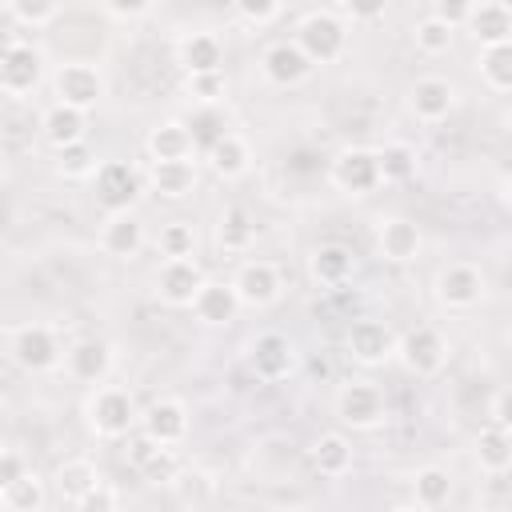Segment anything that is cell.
Returning <instances> with one entry per match:
<instances>
[{
    "mask_svg": "<svg viewBox=\"0 0 512 512\" xmlns=\"http://www.w3.org/2000/svg\"><path fill=\"white\" fill-rule=\"evenodd\" d=\"M136 404H132V396L124 392V388H100L92 400H88V424H92V432L96 436H104V440H120V436H128L132 428H136Z\"/></svg>",
    "mask_w": 512,
    "mask_h": 512,
    "instance_id": "1",
    "label": "cell"
},
{
    "mask_svg": "<svg viewBox=\"0 0 512 512\" xmlns=\"http://www.w3.org/2000/svg\"><path fill=\"white\" fill-rule=\"evenodd\" d=\"M344 44H348V32H344V24H340L332 12H312V16H304L300 28H296V48H300L312 64L336 60V56L344 52Z\"/></svg>",
    "mask_w": 512,
    "mask_h": 512,
    "instance_id": "2",
    "label": "cell"
},
{
    "mask_svg": "<svg viewBox=\"0 0 512 512\" xmlns=\"http://www.w3.org/2000/svg\"><path fill=\"white\" fill-rule=\"evenodd\" d=\"M388 404H384V392L368 380H352L336 392V416L348 424V428H376L384 420Z\"/></svg>",
    "mask_w": 512,
    "mask_h": 512,
    "instance_id": "3",
    "label": "cell"
},
{
    "mask_svg": "<svg viewBox=\"0 0 512 512\" xmlns=\"http://www.w3.org/2000/svg\"><path fill=\"white\" fill-rule=\"evenodd\" d=\"M204 284V272L192 256H176V260H164L160 272H156V296L168 304V308H192L196 292Z\"/></svg>",
    "mask_w": 512,
    "mask_h": 512,
    "instance_id": "4",
    "label": "cell"
},
{
    "mask_svg": "<svg viewBox=\"0 0 512 512\" xmlns=\"http://www.w3.org/2000/svg\"><path fill=\"white\" fill-rule=\"evenodd\" d=\"M396 352H400V360H404V368H408L412 376H436V372L444 368V360H448L444 336H440L436 328H428V324L404 332V340H400Z\"/></svg>",
    "mask_w": 512,
    "mask_h": 512,
    "instance_id": "5",
    "label": "cell"
},
{
    "mask_svg": "<svg viewBox=\"0 0 512 512\" xmlns=\"http://www.w3.org/2000/svg\"><path fill=\"white\" fill-rule=\"evenodd\" d=\"M136 196H140V176L132 164L108 160L96 168V200L104 212H128Z\"/></svg>",
    "mask_w": 512,
    "mask_h": 512,
    "instance_id": "6",
    "label": "cell"
},
{
    "mask_svg": "<svg viewBox=\"0 0 512 512\" xmlns=\"http://www.w3.org/2000/svg\"><path fill=\"white\" fill-rule=\"evenodd\" d=\"M12 360L24 368V372H48L60 364V340L52 328L44 324H28L12 336Z\"/></svg>",
    "mask_w": 512,
    "mask_h": 512,
    "instance_id": "7",
    "label": "cell"
},
{
    "mask_svg": "<svg viewBox=\"0 0 512 512\" xmlns=\"http://www.w3.org/2000/svg\"><path fill=\"white\" fill-rule=\"evenodd\" d=\"M56 96H60V104H72V108H80V112L96 108V100L104 96V76H100V68H92V64H84V60L64 64V68L56 72Z\"/></svg>",
    "mask_w": 512,
    "mask_h": 512,
    "instance_id": "8",
    "label": "cell"
},
{
    "mask_svg": "<svg viewBox=\"0 0 512 512\" xmlns=\"http://www.w3.org/2000/svg\"><path fill=\"white\" fill-rule=\"evenodd\" d=\"M332 184L340 192L352 196H368L372 188H380V168H376V152L368 148H348L332 160Z\"/></svg>",
    "mask_w": 512,
    "mask_h": 512,
    "instance_id": "9",
    "label": "cell"
},
{
    "mask_svg": "<svg viewBox=\"0 0 512 512\" xmlns=\"http://www.w3.org/2000/svg\"><path fill=\"white\" fill-rule=\"evenodd\" d=\"M296 364V352H292V340L280 336V332H260L248 348V368L256 372V380H284Z\"/></svg>",
    "mask_w": 512,
    "mask_h": 512,
    "instance_id": "10",
    "label": "cell"
},
{
    "mask_svg": "<svg viewBox=\"0 0 512 512\" xmlns=\"http://www.w3.org/2000/svg\"><path fill=\"white\" fill-rule=\"evenodd\" d=\"M436 296L444 308H476L480 296H484V276L472 268V264H448L440 276H436Z\"/></svg>",
    "mask_w": 512,
    "mask_h": 512,
    "instance_id": "11",
    "label": "cell"
},
{
    "mask_svg": "<svg viewBox=\"0 0 512 512\" xmlns=\"http://www.w3.org/2000/svg\"><path fill=\"white\" fill-rule=\"evenodd\" d=\"M232 288H236V300H240V304H248V308H268V304L280 296V272H276L268 260H248V264H240Z\"/></svg>",
    "mask_w": 512,
    "mask_h": 512,
    "instance_id": "12",
    "label": "cell"
},
{
    "mask_svg": "<svg viewBox=\"0 0 512 512\" xmlns=\"http://www.w3.org/2000/svg\"><path fill=\"white\" fill-rule=\"evenodd\" d=\"M396 352V336L388 332V324L380 320H356L348 328V356L360 360V364H384L388 356Z\"/></svg>",
    "mask_w": 512,
    "mask_h": 512,
    "instance_id": "13",
    "label": "cell"
},
{
    "mask_svg": "<svg viewBox=\"0 0 512 512\" xmlns=\"http://www.w3.org/2000/svg\"><path fill=\"white\" fill-rule=\"evenodd\" d=\"M140 428L148 440H156L160 448H172L188 436V412L180 400H156L144 416H140Z\"/></svg>",
    "mask_w": 512,
    "mask_h": 512,
    "instance_id": "14",
    "label": "cell"
},
{
    "mask_svg": "<svg viewBox=\"0 0 512 512\" xmlns=\"http://www.w3.org/2000/svg\"><path fill=\"white\" fill-rule=\"evenodd\" d=\"M408 104H412V112H416L420 120L440 124V120L452 112V104H456V88H452L448 80H440V76H424V80L412 84Z\"/></svg>",
    "mask_w": 512,
    "mask_h": 512,
    "instance_id": "15",
    "label": "cell"
},
{
    "mask_svg": "<svg viewBox=\"0 0 512 512\" xmlns=\"http://www.w3.org/2000/svg\"><path fill=\"white\" fill-rule=\"evenodd\" d=\"M64 364H68V376L72 380H84V384H96L108 376L112 368V348L104 340H76L68 352H64Z\"/></svg>",
    "mask_w": 512,
    "mask_h": 512,
    "instance_id": "16",
    "label": "cell"
},
{
    "mask_svg": "<svg viewBox=\"0 0 512 512\" xmlns=\"http://www.w3.org/2000/svg\"><path fill=\"white\" fill-rule=\"evenodd\" d=\"M36 80H40V52L32 44H16L0 60V88L12 96H24L36 88Z\"/></svg>",
    "mask_w": 512,
    "mask_h": 512,
    "instance_id": "17",
    "label": "cell"
},
{
    "mask_svg": "<svg viewBox=\"0 0 512 512\" xmlns=\"http://www.w3.org/2000/svg\"><path fill=\"white\" fill-rule=\"evenodd\" d=\"M312 68H316V64L296 48V40H292V44H272V48L264 52V76H268L272 84H280V88H292V84L308 80Z\"/></svg>",
    "mask_w": 512,
    "mask_h": 512,
    "instance_id": "18",
    "label": "cell"
},
{
    "mask_svg": "<svg viewBox=\"0 0 512 512\" xmlns=\"http://www.w3.org/2000/svg\"><path fill=\"white\" fill-rule=\"evenodd\" d=\"M352 268H356V256H352V248H344V244H320V248L308 256V272H312V280L324 284V288H340V284L352 276Z\"/></svg>",
    "mask_w": 512,
    "mask_h": 512,
    "instance_id": "19",
    "label": "cell"
},
{
    "mask_svg": "<svg viewBox=\"0 0 512 512\" xmlns=\"http://www.w3.org/2000/svg\"><path fill=\"white\" fill-rule=\"evenodd\" d=\"M376 240H380V256L392 260V264H408V260H416V252H420V228H416L412 220H404V216L384 220Z\"/></svg>",
    "mask_w": 512,
    "mask_h": 512,
    "instance_id": "20",
    "label": "cell"
},
{
    "mask_svg": "<svg viewBox=\"0 0 512 512\" xmlns=\"http://www.w3.org/2000/svg\"><path fill=\"white\" fill-rule=\"evenodd\" d=\"M236 288L232 284H216V280H204L196 300H192V312L204 320V324H232L236 320Z\"/></svg>",
    "mask_w": 512,
    "mask_h": 512,
    "instance_id": "21",
    "label": "cell"
},
{
    "mask_svg": "<svg viewBox=\"0 0 512 512\" xmlns=\"http://www.w3.org/2000/svg\"><path fill=\"white\" fill-rule=\"evenodd\" d=\"M40 128H44V136H48V144H52V148L76 144V140H84V132H88V112H80V108H72V104H60V100H56V104L44 112Z\"/></svg>",
    "mask_w": 512,
    "mask_h": 512,
    "instance_id": "22",
    "label": "cell"
},
{
    "mask_svg": "<svg viewBox=\"0 0 512 512\" xmlns=\"http://www.w3.org/2000/svg\"><path fill=\"white\" fill-rule=\"evenodd\" d=\"M100 244H104L108 256L128 260V256H136V252L144 248V224H140L132 212H112V220H108L104 232H100Z\"/></svg>",
    "mask_w": 512,
    "mask_h": 512,
    "instance_id": "23",
    "label": "cell"
},
{
    "mask_svg": "<svg viewBox=\"0 0 512 512\" xmlns=\"http://www.w3.org/2000/svg\"><path fill=\"white\" fill-rule=\"evenodd\" d=\"M204 156H208L212 172H216V176H224V180L244 176V172H248V160H252L248 140H244V136H236V132H224V136H220Z\"/></svg>",
    "mask_w": 512,
    "mask_h": 512,
    "instance_id": "24",
    "label": "cell"
},
{
    "mask_svg": "<svg viewBox=\"0 0 512 512\" xmlns=\"http://www.w3.org/2000/svg\"><path fill=\"white\" fill-rule=\"evenodd\" d=\"M464 24H472V32H476L480 44H508V36H512V16H508V8L500 0H488L480 8L472 4V12H468Z\"/></svg>",
    "mask_w": 512,
    "mask_h": 512,
    "instance_id": "25",
    "label": "cell"
},
{
    "mask_svg": "<svg viewBox=\"0 0 512 512\" xmlns=\"http://www.w3.org/2000/svg\"><path fill=\"white\" fill-rule=\"evenodd\" d=\"M180 64L192 72H220L224 64V44L212 36V32H192L180 40Z\"/></svg>",
    "mask_w": 512,
    "mask_h": 512,
    "instance_id": "26",
    "label": "cell"
},
{
    "mask_svg": "<svg viewBox=\"0 0 512 512\" xmlns=\"http://www.w3.org/2000/svg\"><path fill=\"white\" fill-rule=\"evenodd\" d=\"M196 148H192V136H188V124L180 120H164L148 132V156L152 160H188Z\"/></svg>",
    "mask_w": 512,
    "mask_h": 512,
    "instance_id": "27",
    "label": "cell"
},
{
    "mask_svg": "<svg viewBox=\"0 0 512 512\" xmlns=\"http://www.w3.org/2000/svg\"><path fill=\"white\" fill-rule=\"evenodd\" d=\"M148 184L160 192V196H188L196 188V168L192 160H152V172H148Z\"/></svg>",
    "mask_w": 512,
    "mask_h": 512,
    "instance_id": "28",
    "label": "cell"
},
{
    "mask_svg": "<svg viewBox=\"0 0 512 512\" xmlns=\"http://www.w3.org/2000/svg\"><path fill=\"white\" fill-rule=\"evenodd\" d=\"M476 456H480V468H484V472H492V476L508 472V464H512V436H508V424H488V428L480 432V440H476Z\"/></svg>",
    "mask_w": 512,
    "mask_h": 512,
    "instance_id": "29",
    "label": "cell"
},
{
    "mask_svg": "<svg viewBox=\"0 0 512 512\" xmlns=\"http://www.w3.org/2000/svg\"><path fill=\"white\" fill-rule=\"evenodd\" d=\"M252 236H256L252 216H248L240 204H228V208L220 212V224H216V240H220V248H224V252H248Z\"/></svg>",
    "mask_w": 512,
    "mask_h": 512,
    "instance_id": "30",
    "label": "cell"
},
{
    "mask_svg": "<svg viewBox=\"0 0 512 512\" xmlns=\"http://www.w3.org/2000/svg\"><path fill=\"white\" fill-rule=\"evenodd\" d=\"M312 468L320 476H344L352 468V444L340 432H328L312 444Z\"/></svg>",
    "mask_w": 512,
    "mask_h": 512,
    "instance_id": "31",
    "label": "cell"
},
{
    "mask_svg": "<svg viewBox=\"0 0 512 512\" xmlns=\"http://www.w3.org/2000/svg\"><path fill=\"white\" fill-rule=\"evenodd\" d=\"M96 484H100V476H96V468H92L88 460H68V464L56 468V492H60L68 504H80Z\"/></svg>",
    "mask_w": 512,
    "mask_h": 512,
    "instance_id": "32",
    "label": "cell"
},
{
    "mask_svg": "<svg viewBox=\"0 0 512 512\" xmlns=\"http://www.w3.org/2000/svg\"><path fill=\"white\" fill-rule=\"evenodd\" d=\"M480 80L492 92H508L512 88V48L508 44H484V52H480Z\"/></svg>",
    "mask_w": 512,
    "mask_h": 512,
    "instance_id": "33",
    "label": "cell"
},
{
    "mask_svg": "<svg viewBox=\"0 0 512 512\" xmlns=\"http://www.w3.org/2000/svg\"><path fill=\"white\" fill-rule=\"evenodd\" d=\"M412 492H416V504H420V508H440V504H448V496H452V476H448L444 468H420Z\"/></svg>",
    "mask_w": 512,
    "mask_h": 512,
    "instance_id": "34",
    "label": "cell"
},
{
    "mask_svg": "<svg viewBox=\"0 0 512 512\" xmlns=\"http://www.w3.org/2000/svg\"><path fill=\"white\" fill-rule=\"evenodd\" d=\"M228 132V120L212 108V104H204L200 112H192V120H188V136H192V148H200V152H208L220 136Z\"/></svg>",
    "mask_w": 512,
    "mask_h": 512,
    "instance_id": "35",
    "label": "cell"
},
{
    "mask_svg": "<svg viewBox=\"0 0 512 512\" xmlns=\"http://www.w3.org/2000/svg\"><path fill=\"white\" fill-rule=\"evenodd\" d=\"M376 168H380V180H408L416 172V152L408 144H384L376 152Z\"/></svg>",
    "mask_w": 512,
    "mask_h": 512,
    "instance_id": "36",
    "label": "cell"
},
{
    "mask_svg": "<svg viewBox=\"0 0 512 512\" xmlns=\"http://www.w3.org/2000/svg\"><path fill=\"white\" fill-rule=\"evenodd\" d=\"M452 32H456V28H448L440 16H424V20L416 24V48H420L424 56H440V52L452 48Z\"/></svg>",
    "mask_w": 512,
    "mask_h": 512,
    "instance_id": "37",
    "label": "cell"
},
{
    "mask_svg": "<svg viewBox=\"0 0 512 512\" xmlns=\"http://www.w3.org/2000/svg\"><path fill=\"white\" fill-rule=\"evenodd\" d=\"M156 248H160V256H164V260H176V256H192V248H196V232H192V224H184V220H172V224H164V228H160V240H156Z\"/></svg>",
    "mask_w": 512,
    "mask_h": 512,
    "instance_id": "38",
    "label": "cell"
},
{
    "mask_svg": "<svg viewBox=\"0 0 512 512\" xmlns=\"http://www.w3.org/2000/svg\"><path fill=\"white\" fill-rule=\"evenodd\" d=\"M56 168L64 176H88V172H96V152L84 140L64 144V148H56Z\"/></svg>",
    "mask_w": 512,
    "mask_h": 512,
    "instance_id": "39",
    "label": "cell"
},
{
    "mask_svg": "<svg viewBox=\"0 0 512 512\" xmlns=\"http://www.w3.org/2000/svg\"><path fill=\"white\" fill-rule=\"evenodd\" d=\"M0 496H4L8 508H44V484L36 476H28V472L16 484H8Z\"/></svg>",
    "mask_w": 512,
    "mask_h": 512,
    "instance_id": "40",
    "label": "cell"
},
{
    "mask_svg": "<svg viewBox=\"0 0 512 512\" xmlns=\"http://www.w3.org/2000/svg\"><path fill=\"white\" fill-rule=\"evenodd\" d=\"M8 8H12V16L20 20V24H48L52 16H56V0H8Z\"/></svg>",
    "mask_w": 512,
    "mask_h": 512,
    "instance_id": "41",
    "label": "cell"
},
{
    "mask_svg": "<svg viewBox=\"0 0 512 512\" xmlns=\"http://www.w3.org/2000/svg\"><path fill=\"white\" fill-rule=\"evenodd\" d=\"M188 92L204 104H216L224 96V72H192L188 76Z\"/></svg>",
    "mask_w": 512,
    "mask_h": 512,
    "instance_id": "42",
    "label": "cell"
},
{
    "mask_svg": "<svg viewBox=\"0 0 512 512\" xmlns=\"http://www.w3.org/2000/svg\"><path fill=\"white\" fill-rule=\"evenodd\" d=\"M236 4V12L244 16V20H252V24H268L276 12H280V0H232Z\"/></svg>",
    "mask_w": 512,
    "mask_h": 512,
    "instance_id": "43",
    "label": "cell"
},
{
    "mask_svg": "<svg viewBox=\"0 0 512 512\" xmlns=\"http://www.w3.org/2000/svg\"><path fill=\"white\" fill-rule=\"evenodd\" d=\"M468 12H472V0H440L432 16H440L448 28H460L468 20Z\"/></svg>",
    "mask_w": 512,
    "mask_h": 512,
    "instance_id": "44",
    "label": "cell"
},
{
    "mask_svg": "<svg viewBox=\"0 0 512 512\" xmlns=\"http://www.w3.org/2000/svg\"><path fill=\"white\" fill-rule=\"evenodd\" d=\"M20 476H24V460H20L16 452L4 448V452H0V492H4L8 484H16Z\"/></svg>",
    "mask_w": 512,
    "mask_h": 512,
    "instance_id": "45",
    "label": "cell"
},
{
    "mask_svg": "<svg viewBox=\"0 0 512 512\" xmlns=\"http://www.w3.org/2000/svg\"><path fill=\"white\" fill-rule=\"evenodd\" d=\"M344 8L352 12V20H376V16H384L388 0H344Z\"/></svg>",
    "mask_w": 512,
    "mask_h": 512,
    "instance_id": "46",
    "label": "cell"
},
{
    "mask_svg": "<svg viewBox=\"0 0 512 512\" xmlns=\"http://www.w3.org/2000/svg\"><path fill=\"white\" fill-rule=\"evenodd\" d=\"M116 16H140V12H148V4L152 0H104Z\"/></svg>",
    "mask_w": 512,
    "mask_h": 512,
    "instance_id": "47",
    "label": "cell"
},
{
    "mask_svg": "<svg viewBox=\"0 0 512 512\" xmlns=\"http://www.w3.org/2000/svg\"><path fill=\"white\" fill-rule=\"evenodd\" d=\"M112 504H116V496H112V492H104L100 484L80 500V508H112Z\"/></svg>",
    "mask_w": 512,
    "mask_h": 512,
    "instance_id": "48",
    "label": "cell"
},
{
    "mask_svg": "<svg viewBox=\"0 0 512 512\" xmlns=\"http://www.w3.org/2000/svg\"><path fill=\"white\" fill-rule=\"evenodd\" d=\"M16 44H20V40H16V32H4V28H0V60H4V56H8Z\"/></svg>",
    "mask_w": 512,
    "mask_h": 512,
    "instance_id": "49",
    "label": "cell"
},
{
    "mask_svg": "<svg viewBox=\"0 0 512 512\" xmlns=\"http://www.w3.org/2000/svg\"><path fill=\"white\" fill-rule=\"evenodd\" d=\"M0 452H4V444H0Z\"/></svg>",
    "mask_w": 512,
    "mask_h": 512,
    "instance_id": "50",
    "label": "cell"
}]
</instances>
